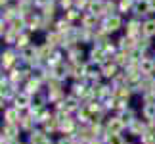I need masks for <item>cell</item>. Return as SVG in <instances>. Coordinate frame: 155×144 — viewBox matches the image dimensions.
Segmentation results:
<instances>
[{"label": "cell", "mask_w": 155, "mask_h": 144, "mask_svg": "<svg viewBox=\"0 0 155 144\" xmlns=\"http://www.w3.org/2000/svg\"><path fill=\"white\" fill-rule=\"evenodd\" d=\"M69 27H71V23H69L67 19H63V21H59V23H58V31H59V35H61L63 31H65V33H67V31H69Z\"/></svg>", "instance_id": "cell-12"}, {"label": "cell", "mask_w": 155, "mask_h": 144, "mask_svg": "<svg viewBox=\"0 0 155 144\" xmlns=\"http://www.w3.org/2000/svg\"><path fill=\"white\" fill-rule=\"evenodd\" d=\"M6 108H8V106H6V100L2 98V96H0V111H4Z\"/></svg>", "instance_id": "cell-14"}, {"label": "cell", "mask_w": 155, "mask_h": 144, "mask_svg": "<svg viewBox=\"0 0 155 144\" xmlns=\"http://www.w3.org/2000/svg\"><path fill=\"white\" fill-rule=\"evenodd\" d=\"M142 119L155 121V104H142Z\"/></svg>", "instance_id": "cell-8"}, {"label": "cell", "mask_w": 155, "mask_h": 144, "mask_svg": "<svg viewBox=\"0 0 155 144\" xmlns=\"http://www.w3.org/2000/svg\"><path fill=\"white\" fill-rule=\"evenodd\" d=\"M142 33H144L146 39H151L155 35V19H147L144 25H142Z\"/></svg>", "instance_id": "cell-9"}, {"label": "cell", "mask_w": 155, "mask_h": 144, "mask_svg": "<svg viewBox=\"0 0 155 144\" xmlns=\"http://www.w3.org/2000/svg\"><path fill=\"white\" fill-rule=\"evenodd\" d=\"M105 144H127V139L123 135H109Z\"/></svg>", "instance_id": "cell-11"}, {"label": "cell", "mask_w": 155, "mask_h": 144, "mask_svg": "<svg viewBox=\"0 0 155 144\" xmlns=\"http://www.w3.org/2000/svg\"><path fill=\"white\" fill-rule=\"evenodd\" d=\"M71 2H73V0H61V6L65 8V6H71Z\"/></svg>", "instance_id": "cell-15"}, {"label": "cell", "mask_w": 155, "mask_h": 144, "mask_svg": "<svg viewBox=\"0 0 155 144\" xmlns=\"http://www.w3.org/2000/svg\"><path fill=\"white\" fill-rule=\"evenodd\" d=\"M151 92H153V94H155V87H153V91H151Z\"/></svg>", "instance_id": "cell-18"}, {"label": "cell", "mask_w": 155, "mask_h": 144, "mask_svg": "<svg viewBox=\"0 0 155 144\" xmlns=\"http://www.w3.org/2000/svg\"><path fill=\"white\" fill-rule=\"evenodd\" d=\"M48 136H50V135H46L40 127H37L33 133L27 135V140H25V142H27V144H44V140L48 139Z\"/></svg>", "instance_id": "cell-5"}, {"label": "cell", "mask_w": 155, "mask_h": 144, "mask_svg": "<svg viewBox=\"0 0 155 144\" xmlns=\"http://www.w3.org/2000/svg\"><path fill=\"white\" fill-rule=\"evenodd\" d=\"M12 106H15L17 110L23 113V111H27L29 108L33 106V96H29L25 91H19V92H17V96L14 98V102H12Z\"/></svg>", "instance_id": "cell-3"}, {"label": "cell", "mask_w": 155, "mask_h": 144, "mask_svg": "<svg viewBox=\"0 0 155 144\" xmlns=\"http://www.w3.org/2000/svg\"><path fill=\"white\" fill-rule=\"evenodd\" d=\"M0 133H2L8 140H17V139H21L23 131H21V127H19V123H2Z\"/></svg>", "instance_id": "cell-2"}, {"label": "cell", "mask_w": 155, "mask_h": 144, "mask_svg": "<svg viewBox=\"0 0 155 144\" xmlns=\"http://www.w3.org/2000/svg\"><path fill=\"white\" fill-rule=\"evenodd\" d=\"M121 17L119 15H109L107 17V21H105V31L107 33H113V31H117L119 27H121Z\"/></svg>", "instance_id": "cell-7"}, {"label": "cell", "mask_w": 155, "mask_h": 144, "mask_svg": "<svg viewBox=\"0 0 155 144\" xmlns=\"http://www.w3.org/2000/svg\"><path fill=\"white\" fill-rule=\"evenodd\" d=\"M147 12H151L147 0H144V2H136V14H147Z\"/></svg>", "instance_id": "cell-10"}, {"label": "cell", "mask_w": 155, "mask_h": 144, "mask_svg": "<svg viewBox=\"0 0 155 144\" xmlns=\"http://www.w3.org/2000/svg\"><path fill=\"white\" fill-rule=\"evenodd\" d=\"M115 115H119V119H121V121L124 123V127H128V125L132 123L136 117H138V113H136V110H132V108L128 106L124 111H121V113H115Z\"/></svg>", "instance_id": "cell-6"}, {"label": "cell", "mask_w": 155, "mask_h": 144, "mask_svg": "<svg viewBox=\"0 0 155 144\" xmlns=\"http://www.w3.org/2000/svg\"><path fill=\"white\" fill-rule=\"evenodd\" d=\"M146 131H147V121L142 119V117H136L134 121L127 127V133L132 136V139H138V140H140V136L144 135Z\"/></svg>", "instance_id": "cell-1"}, {"label": "cell", "mask_w": 155, "mask_h": 144, "mask_svg": "<svg viewBox=\"0 0 155 144\" xmlns=\"http://www.w3.org/2000/svg\"><path fill=\"white\" fill-rule=\"evenodd\" d=\"M90 144H104V142H102V140H98V139H96V140H92Z\"/></svg>", "instance_id": "cell-16"}, {"label": "cell", "mask_w": 155, "mask_h": 144, "mask_svg": "<svg viewBox=\"0 0 155 144\" xmlns=\"http://www.w3.org/2000/svg\"><path fill=\"white\" fill-rule=\"evenodd\" d=\"M2 115H4V123H19L21 111L17 110L15 106H8V108L2 111Z\"/></svg>", "instance_id": "cell-4"}, {"label": "cell", "mask_w": 155, "mask_h": 144, "mask_svg": "<svg viewBox=\"0 0 155 144\" xmlns=\"http://www.w3.org/2000/svg\"><path fill=\"white\" fill-rule=\"evenodd\" d=\"M2 31H4V27H2V23H0V35H2Z\"/></svg>", "instance_id": "cell-17"}, {"label": "cell", "mask_w": 155, "mask_h": 144, "mask_svg": "<svg viewBox=\"0 0 155 144\" xmlns=\"http://www.w3.org/2000/svg\"><path fill=\"white\" fill-rule=\"evenodd\" d=\"M27 43H29V37L27 35H21V37L17 39V48H27Z\"/></svg>", "instance_id": "cell-13"}]
</instances>
